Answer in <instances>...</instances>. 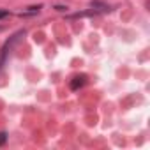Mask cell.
Segmentation results:
<instances>
[{"instance_id":"1","label":"cell","mask_w":150,"mask_h":150,"mask_svg":"<svg viewBox=\"0 0 150 150\" xmlns=\"http://www.w3.org/2000/svg\"><path fill=\"white\" fill-rule=\"evenodd\" d=\"M21 35H25V32L23 30H20V32H16L6 44H4V48H2V55H0V71H2V67H4V64H6V58H7V55L11 53V50H13V46L20 41V37Z\"/></svg>"},{"instance_id":"2","label":"cell","mask_w":150,"mask_h":150,"mask_svg":"<svg viewBox=\"0 0 150 150\" xmlns=\"http://www.w3.org/2000/svg\"><path fill=\"white\" fill-rule=\"evenodd\" d=\"M87 83V76L85 74H81V76H74L72 80H71V90H78V88H81L83 85Z\"/></svg>"},{"instance_id":"3","label":"cell","mask_w":150,"mask_h":150,"mask_svg":"<svg viewBox=\"0 0 150 150\" xmlns=\"http://www.w3.org/2000/svg\"><path fill=\"white\" fill-rule=\"evenodd\" d=\"M90 7H97V11H101V13L111 11V9H110V6H106V4H103V2H97V0H94V2H90Z\"/></svg>"},{"instance_id":"4","label":"cell","mask_w":150,"mask_h":150,"mask_svg":"<svg viewBox=\"0 0 150 150\" xmlns=\"http://www.w3.org/2000/svg\"><path fill=\"white\" fill-rule=\"evenodd\" d=\"M6 141H7V132H4V131H2V132H0V146H2Z\"/></svg>"},{"instance_id":"5","label":"cell","mask_w":150,"mask_h":150,"mask_svg":"<svg viewBox=\"0 0 150 150\" xmlns=\"http://www.w3.org/2000/svg\"><path fill=\"white\" fill-rule=\"evenodd\" d=\"M11 13L7 11V9H0V20H4V18H7Z\"/></svg>"}]
</instances>
